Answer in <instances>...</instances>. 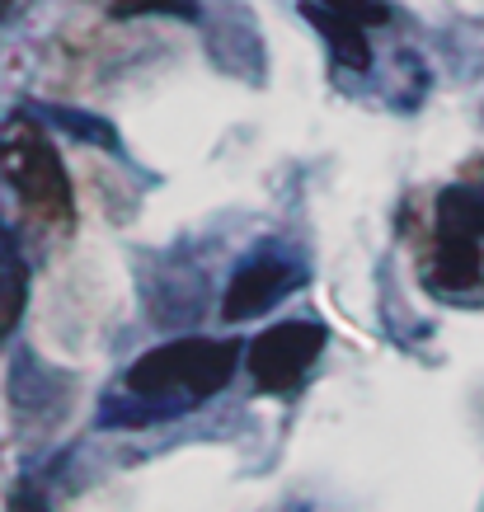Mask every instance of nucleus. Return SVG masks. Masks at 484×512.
<instances>
[{
  "mask_svg": "<svg viewBox=\"0 0 484 512\" xmlns=\"http://www.w3.org/2000/svg\"><path fill=\"white\" fill-rule=\"evenodd\" d=\"M287 287H292V273H287V264H278V259L245 264L231 278L226 296H221V315H226V320H250V315H259L264 306H273V296H282Z\"/></svg>",
  "mask_w": 484,
  "mask_h": 512,
  "instance_id": "nucleus-4",
  "label": "nucleus"
},
{
  "mask_svg": "<svg viewBox=\"0 0 484 512\" xmlns=\"http://www.w3.org/2000/svg\"><path fill=\"white\" fill-rule=\"evenodd\" d=\"M306 19H311L315 29L329 38V47H334V57H339V62H348L353 71H367L372 52H367V43H362V24L334 15V10H325V5H306Z\"/></svg>",
  "mask_w": 484,
  "mask_h": 512,
  "instance_id": "nucleus-6",
  "label": "nucleus"
},
{
  "mask_svg": "<svg viewBox=\"0 0 484 512\" xmlns=\"http://www.w3.org/2000/svg\"><path fill=\"white\" fill-rule=\"evenodd\" d=\"M438 226L442 235H484V198L480 193H470V188H452V193H442L438 202Z\"/></svg>",
  "mask_w": 484,
  "mask_h": 512,
  "instance_id": "nucleus-8",
  "label": "nucleus"
},
{
  "mask_svg": "<svg viewBox=\"0 0 484 512\" xmlns=\"http://www.w3.org/2000/svg\"><path fill=\"white\" fill-rule=\"evenodd\" d=\"M52 118H57V123L66 127V132H71V137H80V141H94V146H118V132H113L109 123H104V118H94V113H76V109H57L52 113Z\"/></svg>",
  "mask_w": 484,
  "mask_h": 512,
  "instance_id": "nucleus-9",
  "label": "nucleus"
},
{
  "mask_svg": "<svg viewBox=\"0 0 484 512\" xmlns=\"http://www.w3.org/2000/svg\"><path fill=\"white\" fill-rule=\"evenodd\" d=\"M0 170H5L10 188L19 193V202L29 207L33 217H43V221L71 217V179H66V165L29 118H15V123L0 132Z\"/></svg>",
  "mask_w": 484,
  "mask_h": 512,
  "instance_id": "nucleus-2",
  "label": "nucleus"
},
{
  "mask_svg": "<svg viewBox=\"0 0 484 512\" xmlns=\"http://www.w3.org/2000/svg\"><path fill=\"white\" fill-rule=\"evenodd\" d=\"M24 292H29V273H24V259L0 240V339L19 325V311H24Z\"/></svg>",
  "mask_w": 484,
  "mask_h": 512,
  "instance_id": "nucleus-7",
  "label": "nucleus"
},
{
  "mask_svg": "<svg viewBox=\"0 0 484 512\" xmlns=\"http://www.w3.org/2000/svg\"><path fill=\"white\" fill-rule=\"evenodd\" d=\"M15 512H43V508H33V503H19V508Z\"/></svg>",
  "mask_w": 484,
  "mask_h": 512,
  "instance_id": "nucleus-12",
  "label": "nucleus"
},
{
  "mask_svg": "<svg viewBox=\"0 0 484 512\" xmlns=\"http://www.w3.org/2000/svg\"><path fill=\"white\" fill-rule=\"evenodd\" d=\"M320 348H325V329L311 320H287V325L264 329L250 343V372L259 390H292L320 357Z\"/></svg>",
  "mask_w": 484,
  "mask_h": 512,
  "instance_id": "nucleus-3",
  "label": "nucleus"
},
{
  "mask_svg": "<svg viewBox=\"0 0 484 512\" xmlns=\"http://www.w3.org/2000/svg\"><path fill=\"white\" fill-rule=\"evenodd\" d=\"M484 278V254L470 235H442L433 254V282L447 292H466Z\"/></svg>",
  "mask_w": 484,
  "mask_h": 512,
  "instance_id": "nucleus-5",
  "label": "nucleus"
},
{
  "mask_svg": "<svg viewBox=\"0 0 484 512\" xmlns=\"http://www.w3.org/2000/svg\"><path fill=\"white\" fill-rule=\"evenodd\" d=\"M235 372V343L221 339H179V343H160L146 357L132 362L127 372V390L132 395H146V400H160V395H217Z\"/></svg>",
  "mask_w": 484,
  "mask_h": 512,
  "instance_id": "nucleus-1",
  "label": "nucleus"
},
{
  "mask_svg": "<svg viewBox=\"0 0 484 512\" xmlns=\"http://www.w3.org/2000/svg\"><path fill=\"white\" fill-rule=\"evenodd\" d=\"M315 5H325V10L353 19V24H386L391 19V5H381V0H315Z\"/></svg>",
  "mask_w": 484,
  "mask_h": 512,
  "instance_id": "nucleus-10",
  "label": "nucleus"
},
{
  "mask_svg": "<svg viewBox=\"0 0 484 512\" xmlns=\"http://www.w3.org/2000/svg\"><path fill=\"white\" fill-rule=\"evenodd\" d=\"M151 10H160V15H193L184 0H113V15H151Z\"/></svg>",
  "mask_w": 484,
  "mask_h": 512,
  "instance_id": "nucleus-11",
  "label": "nucleus"
}]
</instances>
